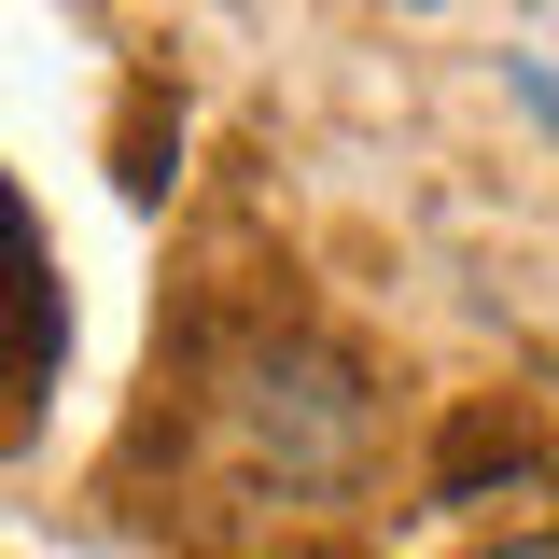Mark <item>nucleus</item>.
Instances as JSON below:
<instances>
[{
	"label": "nucleus",
	"instance_id": "f257e3e1",
	"mask_svg": "<svg viewBox=\"0 0 559 559\" xmlns=\"http://www.w3.org/2000/svg\"><path fill=\"white\" fill-rule=\"evenodd\" d=\"M238 419H252V448H266L280 476H349V448H364V378L322 364V349H252V364H238Z\"/></svg>",
	"mask_w": 559,
	"mask_h": 559
},
{
	"label": "nucleus",
	"instance_id": "f03ea898",
	"mask_svg": "<svg viewBox=\"0 0 559 559\" xmlns=\"http://www.w3.org/2000/svg\"><path fill=\"white\" fill-rule=\"evenodd\" d=\"M503 98H518V112L559 140V70H546V57H503Z\"/></svg>",
	"mask_w": 559,
	"mask_h": 559
},
{
	"label": "nucleus",
	"instance_id": "7ed1b4c3",
	"mask_svg": "<svg viewBox=\"0 0 559 559\" xmlns=\"http://www.w3.org/2000/svg\"><path fill=\"white\" fill-rule=\"evenodd\" d=\"M489 559H559V532H518V546H489Z\"/></svg>",
	"mask_w": 559,
	"mask_h": 559
},
{
	"label": "nucleus",
	"instance_id": "20e7f679",
	"mask_svg": "<svg viewBox=\"0 0 559 559\" xmlns=\"http://www.w3.org/2000/svg\"><path fill=\"white\" fill-rule=\"evenodd\" d=\"M406 14H433V0H406Z\"/></svg>",
	"mask_w": 559,
	"mask_h": 559
},
{
	"label": "nucleus",
	"instance_id": "39448f33",
	"mask_svg": "<svg viewBox=\"0 0 559 559\" xmlns=\"http://www.w3.org/2000/svg\"><path fill=\"white\" fill-rule=\"evenodd\" d=\"M546 14H559V0H546Z\"/></svg>",
	"mask_w": 559,
	"mask_h": 559
}]
</instances>
